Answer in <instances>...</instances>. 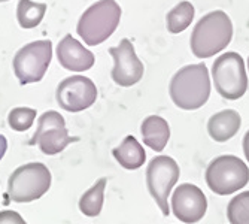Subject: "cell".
I'll return each mask as SVG.
<instances>
[{
  "label": "cell",
  "instance_id": "2e32d148",
  "mask_svg": "<svg viewBox=\"0 0 249 224\" xmlns=\"http://www.w3.org/2000/svg\"><path fill=\"white\" fill-rule=\"evenodd\" d=\"M114 157L117 159V162L128 170H134L139 169L141 166H143L145 160H146V152L143 149V147L138 142L134 136H127L120 147L114 148L112 151Z\"/></svg>",
  "mask_w": 249,
  "mask_h": 224
},
{
  "label": "cell",
  "instance_id": "7a4b0ae2",
  "mask_svg": "<svg viewBox=\"0 0 249 224\" xmlns=\"http://www.w3.org/2000/svg\"><path fill=\"white\" fill-rule=\"evenodd\" d=\"M233 39V22L224 11L203 15L191 33L190 47L196 57L209 58L224 51Z\"/></svg>",
  "mask_w": 249,
  "mask_h": 224
},
{
  "label": "cell",
  "instance_id": "277c9868",
  "mask_svg": "<svg viewBox=\"0 0 249 224\" xmlns=\"http://www.w3.org/2000/svg\"><path fill=\"white\" fill-rule=\"evenodd\" d=\"M51 187V172L42 163H27L12 172L6 196L17 204L40 199Z\"/></svg>",
  "mask_w": 249,
  "mask_h": 224
},
{
  "label": "cell",
  "instance_id": "8fae6325",
  "mask_svg": "<svg viewBox=\"0 0 249 224\" xmlns=\"http://www.w3.org/2000/svg\"><path fill=\"white\" fill-rule=\"evenodd\" d=\"M109 54L114 58L112 79L120 87H131L138 84L145 72L143 63L136 56L133 43L128 39H123L118 47H110Z\"/></svg>",
  "mask_w": 249,
  "mask_h": 224
},
{
  "label": "cell",
  "instance_id": "3957f363",
  "mask_svg": "<svg viewBox=\"0 0 249 224\" xmlns=\"http://www.w3.org/2000/svg\"><path fill=\"white\" fill-rule=\"evenodd\" d=\"M121 19V8L115 0H99L79 18L76 32L89 47L103 43L114 35Z\"/></svg>",
  "mask_w": 249,
  "mask_h": 224
},
{
  "label": "cell",
  "instance_id": "4fadbf2b",
  "mask_svg": "<svg viewBox=\"0 0 249 224\" xmlns=\"http://www.w3.org/2000/svg\"><path fill=\"white\" fill-rule=\"evenodd\" d=\"M58 63L67 71L72 72H85L94 66V54L84 48L72 35H66L57 47Z\"/></svg>",
  "mask_w": 249,
  "mask_h": 224
},
{
  "label": "cell",
  "instance_id": "6da1fadb",
  "mask_svg": "<svg viewBox=\"0 0 249 224\" xmlns=\"http://www.w3.org/2000/svg\"><path fill=\"white\" fill-rule=\"evenodd\" d=\"M173 103L184 111L201 108L211 96V78L205 63L188 64L179 69L169 85Z\"/></svg>",
  "mask_w": 249,
  "mask_h": 224
},
{
  "label": "cell",
  "instance_id": "30bf717a",
  "mask_svg": "<svg viewBox=\"0 0 249 224\" xmlns=\"http://www.w3.org/2000/svg\"><path fill=\"white\" fill-rule=\"evenodd\" d=\"M55 99L61 109L67 112H81L94 105L97 99V88L89 78L75 75L58 84Z\"/></svg>",
  "mask_w": 249,
  "mask_h": 224
},
{
  "label": "cell",
  "instance_id": "d4e9b609",
  "mask_svg": "<svg viewBox=\"0 0 249 224\" xmlns=\"http://www.w3.org/2000/svg\"><path fill=\"white\" fill-rule=\"evenodd\" d=\"M2 2H8V0H0V3H2Z\"/></svg>",
  "mask_w": 249,
  "mask_h": 224
},
{
  "label": "cell",
  "instance_id": "cb8c5ba5",
  "mask_svg": "<svg viewBox=\"0 0 249 224\" xmlns=\"http://www.w3.org/2000/svg\"><path fill=\"white\" fill-rule=\"evenodd\" d=\"M243 152H245V157L249 163V130L246 131L245 138H243Z\"/></svg>",
  "mask_w": 249,
  "mask_h": 224
},
{
  "label": "cell",
  "instance_id": "5b68a950",
  "mask_svg": "<svg viewBox=\"0 0 249 224\" xmlns=\"http://www.w3.org/2000/svg\"><path fill=\"white\" fill-rule=\"evenodd\" d=\"M206 184L219 196H229L249 183V168L236 155H219L206 169Z\"/></svg>",
  "mask_w": 249,
  "mask_h": 224
},
{
  "label": "cell",
  "instance_id": "603a6c76",
  "mask_svg": "<svg viewBox=\"0 0 249 224\" xmlns=\"http://www.w3.org/2000/svg\"><path fill=\"white\" fill-rule=\"evenodd\" d=\"M6 149H8V141H6V138L3 136V134H0V160L3 159Z\"/></svg>",
  "mask_w": 249,
  "mask_h": 224
},
{
  "label": "cell",
  "instance_id": "ba28073f",
  "mask_svg": "<svg viewBox=\"0 0 249 224\" xmlns=\"http://www.w3.org/2000/svg\"><path fill=\"white\" fill-rule=\"evenodd\" d=\"M180 175L178 163L169 155H158L149 162L146 169V186L163 215H169V196Z\"/></svg>",
  "mask_w": 249,
  "mask_h": 224
},
{
  "label": "cell",
  "instance_id": "8992f818",
  "mask_svg": "<svg viewBox=\"0 0 249 224\" xmlns=\"http://www.w3.org/2000/svg\"><path fill=\"white\" fill-rule=\"evenodd\" d=\"M212 79L219 96L227 100L240 99L248 90V75L242 56L237 53L219 56L212 66Z\"/></svg>",
  "mask_w": 249,
  "mask_h": 224
},
{
  "label": "cell",
  "instance_id": "ac0fdd59",
  "mask_svg": "<svg viewBox=\"0 0 249 224\" xmlns=\"http://www.w3.org/2000/svg\"><path fill=\"white\" fill-rule=\"evenodd\" d=\"M194 6L190 2H180L178 3L166 17V24H167V30L173 35L184 32L190 27V24L194 19Z\"/></svg>",
  "mask_w": 249,
  "mask_h": 224
},
{
  "label": "cell",
  "instance_id": "5bb4252c",
  "mask_svg": "<svg viewBox=\"0 0 249 224\" xmlns=\"http://www.w3.org/2000/svg\"><path fill=\"white\" fill-rule=\"evenodd\" d=\"M242 124V118L237 111L225 109L212 115L208 121V133L216 142H227L234 138Z\"/></svg>",
  "mask_w": 249,
  "mask_h": 224
},
{
  "label": "cell",
  "instance_id": "9a60e30c",
  "mask_svg": "<svg viewBox=\"0 0 249 224\" xmlns=\"http://www.w3.org/2000/svg\"><path fill=\"white\" fill-rule=\"evenodd\" d=\"M141 131H142L143 144L157 152L163 151L170 139L169 123L158 115H151L145 118L141 126Z\"/></svg>",
  "mask_w": 249,
  "mask_h": 224
},
{
  "label": "cell",
  "instance_id": "52a82bcc",
  "mask_svg": "<svg viewBox=\"0 0 249 224\" xmlns=\"http://www.w3.org/2000/svg\"><path fill=\"white\" fill-rule=\"evenodd\" d=\"M53 60V42L36 40L19 48L14 57V72L21 85L39 82Z\"/></svg>",
  "mask_w": 249,
  "mask_h": 224
},
{
  "label": "cell",
  "instance_id": "7c38bea8",
  "mask_svg": "<svg viewBox=\"0 0 249 224\" xmlns=\"http://www.w3.org/2000/svg\"><path fill=\"white\" fill-rule=\"evenodd\" d=\"M208 199L197 186L180 184L172 196V211L175 217L185 224L198 223L206 214Z\"/></svg>",
  "mask_w": 249,
  "mask_h": 224
},
{
  "label": "cell",
  "instance_id": "9c48e42d",
  "mask_svg": "<svg viewBox=\"0 0 249 224\" xmlns=\"http://www.w3.org/2000/svg\"><path fill=\"white\" fill-rule=\"evenodd\" d=\"M78 141L79 138H72L67 131L63 115L55 111H48L39 117L37 130L29 141V145H37L43 154L54 155L61 152L69 144Z\"/></svg>",
  "mask_w": 249,
  "mask_h": 224
},
{
  "label": "cell",
  "instance_id": "ffe728a7",
  "mask_svg": "<svg viewBox=\"0 0 249 224\" xmlns=\"http://www.w3.org/2000/svg\"><path fill=\"white\" fill-rule=\"evenodd\" d=\"M227 217L231 224H249V191H243L230 200Z\"/></svg>",
  "mask_w": 249,
  "mask_h": 224
},
{
  "label": "cell",
  "instance_id": "d6986e66",
  "mask_svg": "<svg viewBox=\"0 0 249 224\" xmlns=\"http://www.w3.org/2000/svg\"><path fill=\"white\" fill-rule=\"evenodd\" d=\"M47 12V5L36 3L32 0H19L17 6V18L22 29H33L40 24Z\"/></svg>",
  "mask_w": 249,
  "mask_h": 224
},
{
  "label": "cell",
  "instance_id": "e0dca14e",
  "mask_svg": "<svg viewBox=\"0 0 249 224\" xmlns=\"http://www.w3.org/2000/svg\"><path fill=\"white\" fill-rule=\"evenodd\" d=\"M106 183H107L106 178H100L91 188L82 194V197L79 200V209L84 215L97 217L102 212Z\"/></svg>",
  "mask_w": 249,
  "mask_h": 224
},
{
  "label": "cell",
  "instance_id": "7402d4cb",
  "mask_svg": "<svg viewBox=\"0 0 249 224\" xmlns=\"http://www.w3.org/2000/svg\"><path fill=\"white\" fill-rule=\"evenodd\" d=\"M0 224H27L15 211H0Z\"/></svg>",
  "mask_w": 249,
  "mask_h": 224
},
{
  "label": "cell",
  "instance_id": "484cf974",
  "mask_svg": "<svg viewBox=\"0 0 249 224\" xmlns=\"http://www.w3.org/2000/svg\"><path fill=\"white\" fill-rule=\"evenodd\" d=\"M248 71H249V58H248Z\"/></svg>",
  "mask_w": 249,
  "mask_h": 224
},
{
  "label": "cell",
  "instance_id": "44dd1931",
  "mask_svg": "<svg viewBox=\"0 0 249 224\" xmlns=\"http://www.w3.org/2000/svg\"><path fill=\"white\" fill-rule=\"evenodd\" d=\"M36 118V111L32 108H15L9 112L8 123L15 131H26L33 126Z\"/></svg>",
  "mask_w": 249,
  "mask_h": 224
}]
</instances>
